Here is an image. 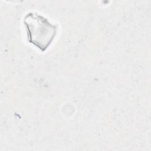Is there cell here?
Here are the masks:
<instances>
[{
    "label": "cell",
    "mask_w": 151,
    "mask_h": 151,
    "mask_svg": "<svg viewBox=\"0 0 151 151\" xmlns=\"http://www.w3.org/2000/svg\"><path fill=\"white\" fill-rule=\"evenodd\" d=\"M24 22L27 34V41L44 52L51 44L57 33V27L44 17L37 13L26 15Z\"/></svg>",
    "instance_id": "obj_1"
}]
</instances>
